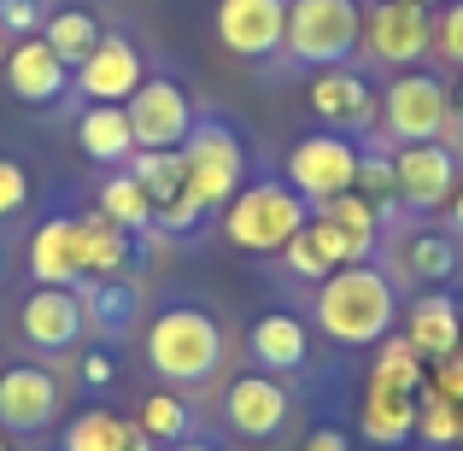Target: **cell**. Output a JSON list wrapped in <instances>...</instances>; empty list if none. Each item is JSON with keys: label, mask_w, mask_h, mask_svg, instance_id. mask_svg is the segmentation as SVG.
Wrapping results in <instances>:
<instances>
[{"label": "cell", "mask_w": 463, "mask_h": 451, "mask_svg": "<svg viewBox=\"0 0 463 451\" xmlns=\"http://www.w3.org/2000/svg\"><path fill=\"white\" fill-rule=\"evenodd\" d=\"M30 276H35V287H77L89 276L77 217H53V223H42L30 235Z\"/></svg>", "instance_id": "cell-16"}, {"label": "cell", "mask_w": 463, "mask_h": 451, "mask_svg": "<svg viewBox=\"0 0 463 451\" xmlns=\"http://www.w3.org/2000/svg\"><path fill=\"white\" fill-rule=\"evenodd\" d=\"M223 410H229V428L241 434V440H270V434H282V422H288V387L276 381V375H241L235 387H229V399H223Z\"/></svg>", "instance_id": "cell-15"}, {"label": "cell", "mask_w": 463, "mask_h": 451, "mask_svg": "<svg viewBox=\"0 0 463 451\" xmlns=\"http://www.w3.org/2000/svg\"><path fill=\"white\" fill-rule=\"evenodd\" d=\"M100 211L112 217L118 229H153V200L129 170H118V176L100 182Z\"/></svg>", "instance_id": "cell-32"}, {"label": "cell", "mask_w": 463, "mask_h": 451, "mask_svg": "<svg viewBox=\"0 0 463 451\" xmlns=\"http://www.w3.org/2000/svg\"><path fill=\"white\" fill-rule=\"evenodd\" d=\"M411 6H422V12H429V6H440V0H411Z\"/></svg>", "instance_id": "cell-45"}, {"label": "cell", "mask_w": 463, "mask_h": 451, "mask_svg": "<svg viewBox=\"0 0 463 451\" xmlns=\"http://www.w3.org/2000/svg\"><path fill=\"white\" fill-rule=\"evenodd\" d=\"M452 124L463 129V77L452 82V89H446V129H452Z\"/></svg>", "instance_id": "cell-42"}, {"label": "cell", "mask_w": 463, "mask_h": 451, "mask_svg": "<svg viewBox=\"0 0 463 451\" xmlns=\"http://www.w3.org/2000/svg\"><path fill=\"white\" fill-rule=\"evenodd\" d=\"M30 205V176L18 158H0V217H18Z\"/></svg>", "instance_id": "cell-37"}, {"label": "cell", "mask_w": 463, "mask_h": 451, "mask_svg": "<svg viewBox=\"0 0 463 451\" xmlns=\"http://www.w3.org/2000/svg\"><path fill=\"white\" fill-rule=\"evenodd\" d=\"M282 258H288V270H294L299 282H323V276H335V270L323 264V252H317V240L306 235V229H299V235L282 247Z\"/></svg>", "instance_id": "cell-35"}, {"label": "cell", "mask_w": 463, "mask_h": 451, "mask_svg": "<svg viewBox=\"0 0 463 451\" xmlns=\"http://www.w3.org/2000/svg\"><path fill=\"white\" fill-rule=\"evenodd\" d=\"M405 340L422 352V358H446V352H458L463 346V311H458V299L452 294H440V287H429L422 299H411V311H405Z\"/></svg>", "instance_id": "cell-19"}, {"label": "cell", "mask_w": 463, "mask_h": 451, "mask_svg": "<svg viewBox=\"0 0 463 451\" xmlns=\"http://www.w3.org/2000/svg\"><path fill=\"white\" fill-rule=\"evenodd\" d=\"M136 422L118 417V410H82L65 428V451H129L136 446Z\"/></svg>", "instance_id": "cell-27"}, {"label": "cell", "mask_w": 463, "mask_h": 451, "mask_svg": "<svg viewBox=\"0 0 463 451\" xmlns=\"http://www.w3.org/2000/svg\"><path fill=\"white\" fill-rule=\"evenodd\" d=\"M77 294H82V311H89V323L100 328L106 340H118L129 323H136V287H124V282H89V276H82Z\"/></svg>", "instance_id": "cell-25"}, {"label": "cell", "mask_w": 463, "mask_h": 451, "mask_svg": "<svg viewBox=\"0 0 463 451\" xmlns=\"http://www.w3.org/2000/svg\"><path fill=\"white\" fill-rule=\"evenodd\" d=\"M141 82H147L141 77V53L124 35H100V47L77 65V89L89 94V106H124Z\"/></svg>", "instance_id": "cell-14"}, {"label": "cell", "mask_w": 463, "mask_h": 451, "mask_svg": "<svg viewBox=\"0 0 463 451\" xmlns=\"http://www.w3.org/2000/svg\"><path fill=\"white\" fill-rule=\"evenodd\" d=\"M458 153L446 141H411V147H393V193L411 205V211H440L458 193Z\"/></svg>", "instance_id": "cell-8"}, {"label": "cell", "mask_w": 463, "mask_h": 451, "mask_svg": "<svg viewBox=\"0 0 463 451\" xmlns=\"http://www.w3.org/2000/svg\"><path fill=\"white\" fill-rule=\"evenodd\" d=\"M42 42L53 47V53L65 59L71 70H77L82 59H89L94 47H100V23H94V18H89L82 6H65V12H53V18L42 23Z\"/></svg>", "instance_id": "cell-28"}, {"label": "cell", "mask_w": 463, "mask_h": 451, "mask_svg": "<svg viewBox=\"0 0 463 451\" xmlns=\"http://www.w3.org/2000/svg\"><path fill=\"white\" fill-rule=\"evenodd\" d=\"M311 217H323V223H335L340 235H352L364 252H375V240H382V211H375L370 200H364L358 188H346V193H335V200H317L311 205Z\"/></svg>", "instance_id": "cell-24"}, {"label": "cell", "mask_w": 463, "mask_h": 451, "mask_svg": "<svg viewBox=\"0 0 463 451\" xmlns=\"http://www.w3.org/2000/svg\"><path fill=\"white\" fill-rule=\"evenodd\" d=\"M434 47H440L452 65H463V0H452V6L434 18Z\"/></svg>", "instance_id": "cell-38"}, {"label": "cell", "mask_w": 463, "mask_h": 451, "mask_svg": "<svg viewBox=\"0 0 463 451\" xmlns=\"http://www.w3.org/2000/svg\"><path fill=\"white\" fill-rule=\"evenodd\" d=\"M77 147L94 158V164H129L136 153V129H129L124 106H89L77 117Z\"/></svg>", "instance_id": "cell-22"}, {"label": "cell", "mask_w": 463, "mask_h": 451, "mask_svg": "<svg viewBox=\"0 0 463 451\" xmlns=\"http://www.w3.org/2000/svg\"><path fill=\"white\" fill-rule=\"evenodd\" d=\"M0 270H6V258H0Z\"/></svg>", "instance_id": "cell-48"}, {"label": "cell", "mask_w": 463, "mask_h": 451, "mask_svg": "<svg viewBox=\"0 0 463 451\" xmlns=\"http://www.w3.org/2000/svg\"><path fill=\"white\" fill-rule=\"evenodd\" d=\"M370 381H382V387H399V393H422V381H429V358H422V352L411 346L405 334H387L382 346H375Z\"/></svg>", "instance_id": "cell-26"}, {"label": "cell", "mask_w": 463, "mask_h": 451, "mask_svg": "<svg viewBox=\"0 0 463 451\" xmlns=\"http://www.w3.org/2000/svg\"><path fill=\"white\" fill-rule=\"evenodd\" d=\"M364 42H370V53L382 59V65L405 70L434 47V18L422 6H411V0H375V6L364 12Z\"/></svg>", "instance_id": "cell-9"}, {"label": "cell", "mask_w": 463, "mask_h": 451, "mask_svg": "<svg viewBox=\"0 0 463 451\" xmlns=\"http://www.w3.org/2000/svg\"><path fill=\"white\" fill-rule=\"evenodd\" d=\"M65 82H71V65L42 42V35H24V42L6 53V89L18 94V100L47 106V100L65 94Z\"/></svg>", "instance_id": "cell-17"}, {"label": "cell", "mask_w": 463, "mask_h": 451, "mask_svg": "<svg viewBox=\"0 0 463 451\" xmlns=\"http://www.w3.org/2000/svg\"><path fill=\"white\" fill-rule=\"evenodd\" d=\"M129 176L147 188V200L158 211V205H170L182 193V153L176 147H136L129 153Z\"/></svg>", "instance_id": "cell-29"}, {"label": "cell", "mask_w": 463, "mask_h": 451, "mask_svg": "<svg viewBox=\"0 0 463 451\" xmlns=\"http://www.w3.org/2000/svg\"><path fill=\"white\" fill-rule=\"evenodd\" d=\"M311 112L323 117V124L335 129H370L375 124V94L370 82L358 77V70H323V77L311 82Z\"/></svg>", "instance_id": "cell-18"}, {"label": "cell", "mask_w": 463, "mask_h": 451, "mask_svg": "<svg viewBox=\"0 0 463 451\" xmlns=\"http://www.w3.org/2000/svg\"><path fill=\"white\" fill-rule=\"evenodd\" d=\"M364 42V12L358 0H288V53L299 65H346Z\"/></svg>", "instance_id": "cell-5"}, {"label": "cell", "mask_w": 463, "mask_h": 451, "mask_svg": "<svg viewBox=\"0 0 463 451\" xmlns=\"http://www.w3.org/2000/svg\"><path fill=\"white\" fill-rule=\"evenodd\" d=\"M0 451H6V440H0Z\"/></svg>", "instance_id": "cell-49"}, {"label": "cell", "mask_w": 463, "mask_h": 451, "mask_svg": "<svg viewBox=\"0 0 463 451\" xmlns=\"http://www.w3.org/2000/svg\"><path fill=\"white\" fill-rule=\"evenodd\" d=\"M124 112L136 129V147H182V136L194 129V106L170 77H147L124 100Z\"/></svg>", "instance_id": "cell-10"}, {"label": "cell", "mask_w": 463, "mask_h": 451, "mask_svg": "<svg viewBox=\"0 0 463 451\" xmlns=\"http://www.w3.org/2000/svg\"><path fill=\"white\" fill-rule=\"evenodd\" d=\"M452 229H458V235H463V188L452 193Z\"/></svg>", "instance_id": "cell-43"}, {"label": "cell", "mask_w": 463, "mask_h": 451, "mask_svg": "<svg viewBox=\"0 0 463 451\" xmlns=\"http://www.w3.org/2000/svg\"><path fill=\"white\" fill-rule=\"evenodd\" d=\"M59 417V381L42 363H12L0 375V422L6 434H42Z\"/></svg>", "instance_id": "cell-12"}, {"label": "cell", "mask_w": 463, "mask_h": 451, "mask_svg": "<svg viewBox=\"0 0 463 451\" xmlns=\"http://www.w3.org/2000/svg\"><path fill=\"white\" fill-rule=\"evenodd\" d=\"M82 381L106 387V381H112V358H106V352H89V358H82Z\"/></svg>", "instance_id": "cell-41"}, {"label": "cell", "mask_w": 463, "mask_h": 451, "mask_svg": "<svg viewBox=\"0 0 463 451\" xmlns=\"http://www.w3.org/2000/svg\"><path fill=\"white\" fill-rule=\"evenodd\" d=\"M288 188H294L306 205L358 188V147H352L340 129H323V136L294 141V153H288Z\"/></svg>", "instance_id": "cell-6"}, {"label": "cell", "mask_w": 463, "mask_h": 451, "mask_svg": "<svg viewBox=\"0 0 463 451\" xmlns=\"http://www.w3.org/2000/svg\"><path fill=\"white\" fill-rule=\"evenodd\" d=\"M382 129L387 141L411 147V141H440L446 136V82L440 77H393L382 94Z\"/></svg>", "instance_id": "cell-7"}, {"label": "cell", "mask_w": 463, "mask_h": 451, "mask_svg": "<svg viewBox=\"0 0 463 451\" xmlns=\"http://www.w3.org/2000/svg\"><path fill=\"white\" fill-rule=\"evenodd\" d=\"M136 428L147 434L153 446H182L194 434V410H188V399H176V393H147L141 410H136Z\"/></svg>", "instance_id": "cell-31"}, {"label": "cell", "mask_w": 463, "mask_h": 451, "mask_svg": "<svg viewBox=\"0 0 463 451\" xmlns=\"http://www.w3.org/2000/svg\"><path fill=\"white\" fill-rule=\"evenodd\" d=\"M358 193L382 211V223H387V211H393V200H399L393 193V153H382V147L358 153Z\"/></svg>", "instance_id": "cell-34"}, {"label": "cell", "mask_w": 463, "mask_h": 451, "mask_svg": "<svg viewBox=\"0 0 463 451\" xmlns=\"http://www.w3.org/2000/svg\"><path fill=\"white\" fill-rule=\"evenodd\" d=\"M252 358H259L270 375L299 370V363L311 358V334H306V323H299V316H288V311L259 316V323H252Z\"/></svg>", "instance_id": "cell-21"}, {"label": "cell", "mask_w": 463, "mask_h": 451, "mask_svg": "<svg viewBox=\"0 0 463 451\" xmlns=\"http://www.w3.org/2000/svg\"><path fill=\"white\" fill-rule=\"evenodd\" d=\"M42 23H47L42 0H0V30L6 35H30V30H42Z\"/></svg>", "instance_id": "cell-39"}, {"label": "cell", "mask_w": 463, "mask_h": 451, "mask_svg": "<svg viewBox=\"0 0 463 451\" xmlns=\"http://www.w3.org/2000/svg\"><path fill=\"white\" fill-rule=\"evenodd\" d=\"M358 434L370 446H382V451L405 446L411 434H417V393H399V387L370 381L364 387V405H358Z\"/></svg>", "instance_id": "cell-20"}, {"label": "cell", "mask_w": 463, "mask_h": 451, "mask_svg": "<svg viewBox=\"0 0 463 451\" xmlns=\"http://www.w3.org/2000/svg\"><path fill=\"white\" fill-rule=\"evenodd\" d=\"M176 451H212V446H194V440H182V446H176Z\"/></svg>", "instance_id": "cell-44"}, {"label": "cell", "mask_w": 463, "mask_h": 451, "mask_svg": "<svg viewBox=\"0 0 463 451\" xmlns=\"http://www.w3.org/2000/svg\"><path fill=\"white\" fill-rule=\"evenodd\" d=\"M306 451H352V440H346V428H328L323 422V428L306 434Z\"/></svg>", "instance_id": "cell-40"}, {"label": "cell", "mask_w": 463, "mask_h": 451, "mask_svg": "<svg viewBox=\"0 0 463 451\" xmlns=\"http://www.w3.org/2000/svg\"><path fill=\"white\" fill-rule=\"evenodd\" d=\"M306 223H311V205L288 182H247L223 205V235L241 252H282Z\"/></svg>", "instance_id": "cell-4"}, {"label": "cell", "mask_w": 463, "mask_h": 451, "mask_svg": "<svg viewBox=\"0 0 463 451\" xmlns=\"http://www.w3.org/2000/svg\"><path fill=\"white\" fill-rule=\"evenodd\" d=\"M458 311H463V299H458Z\"/></svg>", "instance_id": "cell-50"}, {"label": "cell", "mask_w": 463, "mask_h": 451, "mask_svg": "<svg viewBox=\"0 0 463 451\" xmlns=\"http://www.w3.org/2000/svg\"><path fill=\"white\" fill-rule=\"evenodd\" d=\"M147 363L176 387H200L223 363V328L212 323V311L194 305H170L147 323Z\"/></svg>", "instance_id": "cell-2"}, {"label": "cell", "mask_w": 463, "mask_h": 451, "mask_svg": "<svg viewBox=\"0 0 463 451\" xmlns=\"http://www.w3.org/2000/svg\"><path fill=\"white\" fill-rule=\"evenodd\" d=\"M82 264H89L94 282H118V276L129 270V229H118L106 211H82Z\"/></svg>", "instance_id": "cell-23"}, {"label": "cell", "mask_w": 463, "mask_h": 451, "mask_svg": "<svg viewBox=\"0 0 463 451\" xmlns=\"http://www.w3.org/2000/svg\"><path fill=\"white\" fill-rule=\"evenodd\" d=\"M182 188L205 205V211H223L241 188H247V147L229 124L217 117H194V129L182 136Z\"/></svg>", "instance_id": "cell-3"}, {"label": "cell", "mask_w": 463, "mask_h": 451, "mask_svg": "<svg viewBox=\"0 0 463 451\" xmlns=\"http://www.w3.org/2000/svg\"><path fill=\"white\" fill-rule=\"evenodd\" d=\"M458 410H463V405H458ZM458 446H463V434H458Z\"/></svg>", "instance_id": "cell-47"}, {"label": "cell", "mask_w": 463, "mask_h": 451, "mask_svg": "<svg viewBox=\"0 0 463 451\" xmlns=\"http://www.w3.org/2000/svg\"><path fill=\"white\" fill-rule=\"evenodd\" d=\"M399 258H405V270L417 276V282H452V270H458V247H452V235H440V229L405 235Z\"/></svg>", "instance_id": "cell-30"}, {"label": "cell", "mask_w": 463, "mask_h": 451, "mask_svg": "<svg viewBox=\"0 0 463 451\" xmlns=\"http://www.w3.org/2000/svg\"><path fill=\"white\" fill-rule=\"evenodd\" d=\"M417 434H422L429 446H458L463 410L452 405V399H440L434 387H422V393H417Z\"/></svg>", "instance_id": "cell-33"}, {"label": "cell", "mask_w": 463, "mask_h": 451, "mask_svg": "<svg viewBox=\"0 0 463 451\" xmlns=\"http://www.w3.org/2000/svg\"><path fill=\"white\" fill-rule=\"evenodd\" d=\"M422 387H434L440 399L463 405V346H458V352H446V358H434V363H429V381H422Z\"/></svg>", "instance_id": "cell-36"}, {"label": "cell", "mask_w": 463, "mask_h": 451, "mask_svg": "<svg viewBox=\"0 0 463 451\" xmlns=\"http://www.w3.org/2000/svg\"><path fill=\"white\" fill-rule=\"evenodd\" d=\"M393 316H399L393 282L370 264H346V270L317 282V328L335 346H382L393 334Z\"/></svg>", "instance_id": "cell-1"}, {"label": "cell", "mask_w": 463, "mask_h": 451, "mask_svg": "<svg viewBox=\"0 0 463 451\" xmlns=\"http://www.w3.org/2000/svg\"><path fill=\"white\" fill-rule=\"evenodd\" d=\"M18 323H24V340H30L35 352H65V346H77V334L89 328V311H82L77 287H35V294L24 299Z\"/></svg>", "instance_id": "cell-13"}, {"label": "cell", "mask_w": 463, "mask_h": 451, "mask_svg": "<svg viewBox=\"0 0 463 451\" xmlns=\"http://www.w3.org/2000/svg\"><path fill=\"white\" fill-rule=\"evenodd\" d=\"M0 59H6V42H0Z\"/></svg>", "instance_id": "cell-46"}, {"label": "cell", "mask_w": 463, "mask_h": 451, "mask_svg": "<svg viewBox=\"0 0 463 451\" xmlns=\"http://www.w3.org/2000/svg\"><path fill=\"white\" fill-rule=\"evenodd\" d=\"M217 42L241 59H270L288 42V0H217Z\"/></svg>", "instance_id": "cell-11"}]
</instances>
